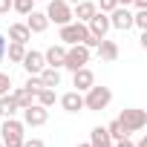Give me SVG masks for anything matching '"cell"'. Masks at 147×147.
<instances>
[{"instance_id":"obj_21","label":"cell","mask_w":147,"mask_h":147,"mask_svg":"<svg viewBox=\"0 0 147 147\" xmlns=\"http://www.w3.org/2000/svg\"><path fill=\"white\" fill-rule=\"evenodd\" d=\"M23 55H26V43H18V40H9V43H6V58H9L12 63H20Z\"/></svg>"},{"instance_id":"obj_29","label":"cell","mask_w":147,"mask_h":147,"mask_svg":"<svg viewBox=\"0 0 147 147\" xmlns=\"http://www.w3.org/2000/svg\"><path fill=\"white\" fill-rule=\"evenodd\" d=\"M95 6H98V9L104 12V15H110V12H113V9H115L118 3H115V0H98V3H95Z\"/></svg>"},{"instance_id":"obj_17","label":"cell","mask_w":147,"mask_h":147,"mask_svg":"<svg viewBox=\"0 0 147 147\" xmlns=\"http://www.w3.org/2000/svg\"><path fill=\"white\" fill-rule=\"evenodd\" d=\"M90 147H113V138H110L107 127H92V133H90Z\"/></svg>"},{"instance_id":"obj_2","label":"cell","mask_w":147,"mask_h":147,"mask_svg":"<svg viewBox=\"0 0 147 147\" xmlns=\"http://www.w3.org/2000/svg\"><path fill=\"white\" fill-rule=\"evenodd\" d=\"M23 121H18L15 115L12 118H3V127H0V141H3V147H20L23 144Z\"/></svg>"},{"instance_id":"obj_14","label":"cell","mask_w":147,"mask_h":147,"mask_svg":"<svg viewBox=\"0 0 147 147\" xmlns=\"http://www.w3.org/2000/svg\"><path fill=\"white\" fill-rule=\"evenodd\" d=\"M26 26H29L32 35H40V32L49 29V18H46L43 12H35V9H32V12L26 15Z\"/></svg>"},{"instance_id":"obj_31","label":"cell","mask_w":147,"mask_h":147,"mask_svg":"<svg viewBox=\"0 0 147 147\" xmlns=\"http://www.w3.org/2000/svg\"><path fill=\"white\" fill-rule=\"evenodd\" d=\"M113 147H136L133 141H130V136L127 138H118V141H113Z\"/></svg>"},{"instance_id":"obj_10","label":"cell","mask_w":147,"mask_h":147,"mask_svg":"<svg viewBox=\"0 0 147 147\" xmlns=\"http://www.w3.org/2000/svg\"><path fill=\"white\" fill-rule=\"evenodd\" d=\"M20 66L29 72V75H38V72L46 66V61H43V52H35V49H26V55H23V61H20Z\"/></svg>"},{"instance_id":"obj_5","label":"cell","mask_w":147,"mask_h":147,"mask_svg":"<svg viewBox=\"0 0 147 147\" xmlns=\"http://www.w3.org/2000/svg\"><path fill=\"white\" fill-rule=\"evenodd\" d=\"M87 38H90V32H87V23H78V20H69V23H63V26H61V32H58V40H61L63 46L84 43Z\"/></svg>"},{"instance_id":"obj_33","label":"cell","mask_w":147,"mask_h":147,"mask_svg":"<svg viewBox=\"0 0 147 147\" xmlns=\"http://www.w3.org/2000/svg\"><path fill=\"white\" fill-rule=\"evenodd\" d=\"M3 58H6V38L0 35V61H3Z\"/></svg>"},{"instance_id":"obj_36","label":"cell","mask_w":147,"mask_h":147,"mask_svg":"<svg viewBox=\"0 0 147 147\" xmlns=\"http://www.w3.org/2000/svg\"><path fill=\"white\" fill-rule=\"evenodd\" d=\"M118 6H133V0H115Z\"/></svg>"},{"instance_id":"obj_8","label":"cell","mask_w":147,"mask_h":147,"mask_svg":"<svg viewBox=\"0 0 147 147\" xmlns=\"http://www.w3.org/2000/svg\"><path fill=\"white\" fill-rule=\"evenodd\" d=\"M107 18H110V29H118V32L133 29V12H130L127 6H115Z\"/></svg>"},{"instance_id":"obj_37","label":"cell","mask_w":147,"mask_h":147,"mask_svg":"<svg viewBox=\"0 0 147 147\" xmlns=\"http://www.w3.org/2000/svg\"><path fill=\"white\" fill-rule=\"evenodd\" d=\"M75 147H90V141H87V144H75Z\"/></svg>"},{"instance_id":"obj_39","label":"cell","mask_w":147,"mask_h":147,"mask_svg":"<svg viewBox=\"0 0 147 147\" xmlns=\"http://www.w3.org/2000/svg\"><path fill=\"white\" fill-rule=\"evenodd\" d=\"M0 147H3V141H0Z\"/></svg>"},{"instance_id":"obj_35","label":"cell","mask_w":147,"mask_h":147,"mask_svg":"<svg viewBox=\"0 0 147 147\" xmlns=\"http://www.w3.org/2000/svg\"><path fill=\"white\" fill-rule=\"evenodd\" d=\"M136 147H147V136H141V138H138V144H136Z\"/></svg>"},{"instance_id":"obj_32","label":"cell","mask_w":147,"mask_h":147,"mask_svg":"<svg viewBox=\"0 0 147 147\" xmlns=\"http://www.w3.org/2000/svg\"><path fill=\"white\" fill-rule=\"evenodd\" d=\"M12 12V0H0V15H9Z\"/></svg>"},{"instance_id":"obj_25","label":"cell","mask_w":147,"mask_h":147,"mask_svg":"<svg viewBox=\"0 0 147 147\" xmlns=\"http://www.w3.org/2000/svg\"><path fill=\"white\" fill-rule=\"evenodd\" d=\"M133 26L141 29V32H147V9H136L133 12Z\"/></svg>"},{"instance_id":"obj_20","label":"cell","mask_w":147,"mask_h":147,"mask_svg":"<svg viewBox=\"0 0 147 147\" xmlns=\"http://www.w3.org/2000/svg\"><path fill=\"white\" fill-rule=\"evenodd\" d=\"M18 110H20V107H18V101L12 98V92L0 95V118H12V115H15Z\"/></svg>"},{"instance_id":"obj_26","label":"cell","mask_w":147,"mask_h":147,"mask_svg":"<svg viewBox=\"0 0 147 147\" xmlns=\"http://www.w3.org/2000/svg\"><path fill=\"white\" fill-rule=\"evenodd\" d=\"M12 9H15V12H20V15L26 18V15L35 9V0H12Z\"/></svg>"},{"instance_id":"obj_34","label":"cell","mask_w":147,"mask_h":147,"mask_svg":"<svg viewBox=\"0 0 147 147\" xmlns=\"http://www.w3.org/2000/svg\"><path fill=\"white\" fill-rule=\"evenodd\" d=\"M133 6L136 9H147V0H133Z\"/></svg>"},{"instance_id":"obj_22","label":"cell","mask_w":147,"mask_h":147,"mask_svg":"<svg viewBox=\"0 0 147 147\" xmlns=\"http://www.w3.org/2000/svg\"><path fill=\"white\" fill-rule=\"evenodd\" d=\"M55 101H58V95H55V90H49V87H40L38 92H35V104H40V107H55Z\"/></svg>"},{"instance_id":"obj_38","label":"cell","mask_w":147,"mask_h":147,"mask_svg":"<svg viewBox=\"0 0 147 147\" xmlns=\"http://www.w3.org/2000/svg\"><path fill=\"white\" fill-rule=\"evenodd\" d=\"M35 3H38V0H35ZM40 3H46V0H40Z\"/></svg>"},{"instance_id":"obj_16","label":"cell","mask_w":147,"mask_h":147,"mask_svg":"<svg viewBox=\"0 0 147 147\" xmlns=\"http://www.w3.org/2000/svg\"><path fill=\"white\" fill-rule=\"evenodd\" d=\"M38 78H40L43 87L55 90V87H61V69H55V66H43V69L38 72Z\"/></svg>"},{"instance_id":"obj_3","label":"cell","mask_w":147,"mask_h":147,"mask_svg":"<svg viewBox=\"0 0 147 147\" xmlns=\"http://www.w3.org/2000/svg\"><path fill=\"white\" fill-rule=\"evenodd\" d=\"M118 124L124 127V133H138L147 127V110H138V107H127L118 113Z\"/></svg>"},{"instance_id":"obj_9","label":"cell","mask_w":147,"mask_h":147,"mask_svg":"<svg viewBox=\"0 0 147 147\" xmlns=\"http://www.w3.org/2000/svg\"><path fill=\"white\" fill-rule=\"evenodd\" d=\"M87 32H90L92 38L104 40V38H107V32H110V18H107L104 12H95V15L87 20Z\"/></svg>"},{"instance_id":"obj_1","label":"cell","mask_w":147,"mask_h":147,"mask_svg":"<svg viewBox=\"0 0 147 147\" xmlns=\"http://www.w3.org/2000/svg\"><path fill=\"white\" fill-rule=\"evenodd\" d=\"M110 101H113V90H110V87H98V84H92V87L84 92V110L101 113V110L110 107Z\"/></svg>"},{"instance_id":"obj_18","label":"cell","mask_w":147,"mask_h":147,"mask_svg":"<svg viewBox=\"0 0 147 147\" xmlns=\"http://www.w3.org/2000/svg\"><path fill=\"white\" fill-rule=\"evenodd\" d=\"M95 49H98V58H101V61H115V58H118V43H115V40H107V38H104Z\"/></svg>"},{"instance_id":"obj_11","label":"cell","mask_w":147,"mask_h":147,"mask_svg":"<svg viewBox=\"0 0 147 147\" xmlns=\"http://www.w3.org/2000/svg\"><path fill=\"white\" fill-rule=\"evenodd\" d=\"M92 84H95V75H92V69L81 66V69H75V72H72V87H75L78 92H87Z\"/></svg>"},{"instance_id":"obj_30","label":"cell","mask_w":147,"mask_h":147,"mask_svg":"<svg viewBox=\"0 0 147 147\" xmlns=\"http://www.w3.org/2000/svg\"><path fill=\"white\" fill-rule=\"evenodd\" d=\"M20 147H46V144H43L40 138H23V144H20Z\"/></svg>"},{"instance_id":"obj_4","label":"cell","mask_w":147,"mask_h":147,"mask_svg":"<svg viewBox=\"0 0 147 147\" xmlns=\"http://www.w3.org/2000/svg\"><path fill=\"white\" fill-rule=\"evenodd\" d=\"M90 55H92V49H87L84 43H72V46H66V55H63V69L75 72V69L87 66V63H90Z\"/></svg>"},{"instance_id":"obj_6","label":"cell","mask_w":147,"mask_h":147,"mask_svg":"<svg viewBox=\"0 0 147 147\" xmlns=\"http://www.w3.org/2000/svg\"><path fill=\"white\" fill-rule=\"evenodd\" d=\"M43 15L49 18V23L63 26V23L72 20V6L66 3V0H46V12H43Z\"/></svg>"},{"instance_id":"obj_28","label":"cell","mask_w":147,"mask_h":147,"mask_svg":"<svg viewBox=\"0 0 147 147\" xmlns=\"http://www.w3.org/2000/svg\"><path fill=\"white\" fill-rule=\"evenodd\" d=\"M23 87H26V90H32V92H38V90H40V87H43V84H40V78H38V75H29V78H26V84H23Z\"/></svg>"},{"instance_id":"obj_7","label":"cell","mask_w":147,"mask_h":147,"mask_svg":"<svg viewBox=\"0 0 147 147\" xmlns=\"http://www.w3.org/2000/svg\"><path fill=\"white\" fill-rule=\"evenodd\" d=\"M49 121V110L40 104H29L23 107V127H43Z\"/></svg>"},{"instance_id":"obj_12","label":"cell","mask_w":147,"mask_h":147,"mask_svg":"<svg viewBox=\"0 0 147 147\" xmlns=\"http://www.w3.org/2000/svg\"><path fill=\"white\" fill-rule=\"evenodd\" d=\"M98 12V6L92 3V0H78L75 6H72V20H78V23H87L92 15Z\"/></svg>"},{"instance_id":"obj_24","label":"cell","mask_w":147,"mask_h":147,"mask_svg":"<svg viewBox=\"0 0 147 147\" xmlns=\"http://www.w3.org/2000/svg\"><path fill=\"white\" fill-rule=\"evenodd\" d=\"M107 133H110V138H113V141H118V138H127V133H124V127L118 124V118H113V121L107 124Z\"/></svg>"},{"instance_id":"obj_23","label":"cell","mask_w":147,"mask_h":147,"mask_svg":"<svg viewBox=\"0 0 147 147\" xmlns=\"http://www.w3.org/2000/svg\"><path fill=\"white\" fill-rule=\"evenodd\" d=\"M12 98L18 101V107L23 110V107H29V104H35V92L32 90H26V87H18L15 92H12Z\"/></svg>"},{"instance_id":"obj_19","label":"cell","mask_w":147,"mask_h":147,"mask_svg":"<svg viewBox=\"0 0 147 147\" xmlns=\"http://www.w3.org/2000/svg\"><path fill=\"white\" fill-rule=\"evenodd\" d=\"M9 40H18V43H26V40H32V32H29V26H26V23H12V26H9Z\"/></svg>"},{"instance_id":"obj_27","label":"cell","mask_w":147,"mask_h":147,"mask_svg":"<svg viewBox=\"0 0 147 147\" xmlns=\"http://www.w3.org/2000/svg\"><path fill=\"white\" fill-rule=\"evenodd\" d=\"M9 87H12V75L9 72H0V95H6Z\"/></svg>"},{"instance_id":"obj_15","label":"cell","mask_w":147,"mask_h":147,"mask_svg":"<svg viewBox=\"0 0 147 147\" xmlns=\"http://www.w3.org/2000/svg\"><path fill=\"white\" fill-rule=\"evenodd\" d=\"M63 55H66V46H63V43H52V46L43 52V61H46V66L61 69V66H63Z\"/></svg>"},{"instance_id":"obj_13","label":"cell","mask_w":147,"mask_h":147,"mask_svg":"<svg viewBox=\"0 0 147 147\" xmlns=\"http://www.w3.org/2000/svg\"><path fill=\"white\" fill-rule=\"evenodd\" d=\"M61 107H63L66 113H78V110H84V92H78V90L63 92V95H61Z\"/></svg>"}]
</instances>
